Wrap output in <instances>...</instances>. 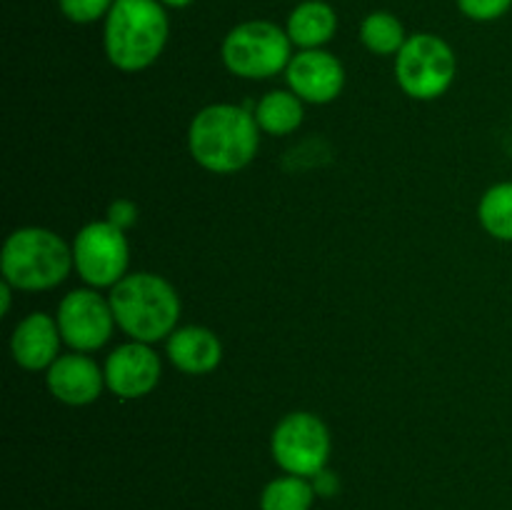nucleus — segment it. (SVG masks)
<instances>
[{
	"label": "nucleus",
	"mask_w": 512,
	"mask_h": 510,
	"mask_svg": "<svg viewBox=\"0 0 512 510\" xmlns=\"http://www.w3.org/2000/svg\"><path fill=\"white\" fill-rule=\"evenodd\" d=\"M260 125L253 113L238 105H208L193 118L188 130L190 155L210 173L243 170L258 153Z\"/></svg>",
	"instance_id": "obj_1"
},
{
	"label": "nucleus",
	"mask_w": 512,
	"mask_h": 510,
	"mask_svg": "<svg viewBox=\"0 0 512 510\" xmlns=\"http://www.w3.org/2000/svg\"><path fill=\"white\" fill-rule=\"evenodd\" d=\"M115 323L138 343L170 338L180 318V298L173 285L153 273L125 275L110 290Z\"/></svg>",
	"instance_id": "obj_2"
},
{
	"label": "nucleus",
	"mask_w": 512,
	"mask_h": 510,
	"mask_svg": "<svg viewBox=\"0 0 512 510\" xmlns=\"http://www.w3.org/2000/svg\"><path fill=\"white\" fill-rule=\"evenodd\" d=\"M168 40V18L155 0H115L105 23V53L115 68L135 73L158 60Z\"/></svg>",
	"instance_id": "obj_3"
},
{
	"label": "nucleus",
	"mask_w": 512,
	"mask_h": 510,
	"mask_svg": "<svg viewBox=\"0 0 512 510\" xmlns=\"http://www.w3.org/2000/svg\"><path fill=\"white\" fill-rule=\"evenodd\" d=\"M3 280L18 290H50L68 278L73 250L45 228H20L5 240L0 255Z\"/></svg>",
	"instance_id": "obj_4"
},
{
	"label": "nucleus",
	"mask_w": 512,
	"mask_h": 510,
	"mask_svg": "<svg viewBox=\"0 0 512 510\" xmlns=\"http://www.w3.org/2000/svg\"><path fill=\"white\" fill-rule=\"evenodd\" d=\"M290 35L268 20H250L228 33L223 43V63L240 78H273L288 68Z\"/></svg>",
	"instance_id": "obj_5"
},
{
	"label": "nucleus",
	"mask_w": 512,
	"mask_h": 510,
	"mask_svg": "<svg viewBox=\"0 0 512 510\" xmlns=\"http://www.w3.org/2000/svg\"><path fill=\"white\" fill-rule=\"evenodd\" d=\"M455 55L438 35L420 33L405 40L395 60L398 85L415 100H435L453 85Z\"/></svg>",
	"instance_id": "obj_6"
},
{
	"label": "nucleus",
	"mask_w": 512,
	"mask_h": 510,
	"mask_svg": "<svg viewBox=\"0 0 512 510\" xmlns=\"http://www.w3.org/2000/svg\"><path fill=\"white\" fill-rule=\"evenodd\" d=\"M270 450L275 463L288 475L315 478L323 473L330 458L328 425L313 413L285 415L273 430Z\"/></svg>",
	"instance_id": "obj_7"
},
{
	"label": "nucleus",
	"mask_w": 512,
	"mask_h": 510,
	"mask_svg": "<svg viewBox=\"0 0 512 510\" xmlns=\"http://www.w3.org/2000/svg\"><path fill=\"white\" fill-rule=\"evenodd\" d=\"M130 248L125 230L110 220L88 223L73 243V265L80 278L93 288H113L125 278Z\"/></svg>",
	"instance_id": "obj_8"
},
{
	"label": "nucleus",
	"mask_w": 512,
	"mask_h": 510,
	"mask_svg": "<svg viewBox=\"0 0 512 510\" xmlns=\"http://www.w3.org/2000/svg\"><path fill=\"white\" fill-rule=\"evenodd\" d=\"M58 328L65 343L78 353L103 348L113 335L115 315L110 300L100 298L95 290H73L60 300Z\"/></svg>",
	"instance_id": "obj_9"
},
{
	"label": "nucleus",
	"mask_w": 512,
	"mask_h": 510,
	"mask_svg": "<svg viewBox=\"0 0 512 510\" xmlns=\"http://www.w3.org/2000/svg\"><path fill=\"white\" fill-rule=\"evenodd\" d=\"M105 385L120 398H143L160 380V358L148 343H125L105 360Z\"/></svg>",
	"instance_id": "obj_10"
},
{
	"label": "nucleus",
	"mask_w": 512,
	"mask_h": 510,
	"mask_svg": "<svg viewBox=\"0 0 512 510\" xmlns=\"http://www.w3.org/2000/svg\"><path fill=\"white\" fill-rule=\"evenodd\" d=\"M285 70H288L290 90L300 100L315 105L335 100L345 85V70L340 60L320 48L300 50Z\"/></svg>",
	"instance_id": "obj_11"
},
{
	"label": "nucleus",
	"mask_w": 512,
	"mask_h": 510,
	"mask_svg": "<svg viewBox=\"0 0 512 510\" xmlns=\"http://www.w3.org/2000/svg\"><path fill=\"white\" fill-rule=\"evenodd\" d=\"M48 388L60 403L90 405L103 393L105 370H100L88 355H60L48 368Z\"/></svg>",
	"instance_id": "obj_12"
},
{
	"label": "nucleus",
	"mask_w": 512,
	"mask_h": 510,
	"mask_svg": "<svg viewBox=\"0 0 512 510\" xmlns=\"http://www.w3.org/2000/svg\"><path fill=\"white\" fill-rule=\"evenodd\" d=\"M60 338L63 335H60L58 320L45 313H30L28 318L20 320L10 340L15 363L25 370L50 368L58 360Z\"/></svg>",
	"instance_id": "obj_13"
},
{
	"label": "nucleus",
	"mask_w": 512,
	"mask_h": 510,
	"mask_svg": "<svg viewBox=\"0 0 512 510\" xmlns=\"http://www.w3.org/2000/svg\"><path fill=\"white\" fill-rule=\"evenodd\" d=\"M168 358L183 373L205 375L220 365L223 345L213 330L185 325V328H175V333L168 338Z\"/></svg>",
	"instance_id": "obj_14"
},
{
	"label": "nucleus",
	"mask_w": 512,
	"mask_h": 510,
	"mask_svg": "<svg viewBox=\"0 0 512 510\" xmlns=\"http://www.w3.org/2000/svg\"><path fill=\"white\" fill-rule=\"evenodd\" d=\"M338 28L333 8L320 0H308L293 10L288 20V35L295 45L303 50H315L328 43Z\"/></svg>",
	"instance_id": "obj_15"
},
{
	"label": "nucleus",
	"mask_w": 512,
	"mask_h": 510,
	"mask_svg": "<svg viewBox=\"0 0 512 510\" xmlns=\"http://www.w3.org/2000/svg\"><path fill=\"white\" fill-rule=\"evenodd\" d=\"M260 130L270 135H288L303 123V100L293 90H270L255 108Z\"/></svg>",
	"instance_id": "obj_16"
},
{
	"label": "nucleus",
	"mask_w": 512,
	"mask_h": 510,
	"mask_svg": "<svg viewBox=\"0 0 512 510\" xmlns=\"http://www.w3.org/2000/svg\"><path fill=\"white\" fill-rule=\"evenodd\" d=\"M315 500L313 483L300 475H283L265 485L260 510H310Z\"/></svg>",
	"instance_id": "obj_17"
},
{
	"label": "nucleus",
	"mask_w": 512,
	"mask_h": 510,
	"mask_svg": "<svg viewBox=\"0 0 512 510\" xmlns=\"http://www.w3.org/2000/svg\"><path fill=\"white\" fill-rule=\"evenodd\" d=\"M480 225L493 238L512 243V183H498L480 200Z\"/></svg>",
	"instance_id": "obj_18"
},
{
	"label": "nucleus",
	"mask_w": 512,
	"mask_h": 510,
	"mask_svg": "<svg viewBox=\"0 0 512 510\" xmlns=\"http://www.w3.org/2000/svg\"><path fill=\"white\" fill-rule=\"evenodd\" d=\"M360 38H363L365 48L373 50V53L393 55L400 53V48L405 45V30L395 15L373 13L365 18L363 28H360Z\"/></svg>",
	"instance_id": "obj_19"
},
{
	"label": "nucleus",
	"mask_w": 512,
	"mask_h": 510,
	"mask_svg": "<svg viewBox=\"0 0 512 510\" xmlns=\"http://www.w3.org/2000/svg\"><path fill=\"white\" fill-rule=\"evenodd\" d=\"M113 0H60V10L73 23H93L100 15L110 13Z\"/></svg>",
	"instance_id": "obj_20"
},
{
	"label": "nucleus",
	"mask_w": 512,
	"mask_h": 510,
	"mask_svg": "<svg viewBox=\"0 0 512 510\" xmlns=\"http://www.w3.org/2000/svg\"><path fill=\"white\" fill-rule=\"evenodd\" d=\"M460 10L473 20H495L510 10L512 0H458Z\"/></svg>",
	"instance_id": "obj_21"
},
{
	"label": "nucleus",
	"mask_w": 512,
	"mask_h": 510,
	"mask_svg": "<svg viewBox=\"0 0 512 510\" xmlns=\"http://www.w3.org/2000/svg\"><path fill=\"white\" fill-rule=\"evenodd\" d=\"M108 220L113 225H118L120 230H128L130 225H135V220H138V208H135V203H130V200L120 198L108 208Z\"/></svg>",
	"instance_id": "obj_22"
},
{
	"label": "nucleus",
	"mask_w": 512,
	"mask_h": 510,
	"mask_svg": "<svg viewBox=\"0 0 512 510\" xmlns=\"http://www.w3.org/2000/svg\"><path fill=\"white\" fill-rule=\"evenodd\" d=\"M313 488H315V493H320V495H333L335 488H338V483H335L333 473L323 470V473L315 475V485H313Z\"/></svg>",
	"instance_id": "obj_23"
},
{
	"label": "nucleus",
	"mask_w": 512,
	"mask_h": 510,
	"mask_svg": "<svg viewBox=\"0 0 512 510\" xmlns=\"http://www.w3.org/2000/svg\"><path fill=\"white\" fill-rule=\"evenodd\" d=\"M10 290H13V285L5 283V280H3V285H0V300H3V313H8V310H10Z\"/></svg>",
	"instance_id": "obj_24"
},
{
	"label": "nucleus",
	"mask_w": 512,
	"mask_h": 510,
	"mask_svg": "<svg viewBox=\"0 0 512 510\" xmlns=\"http://www.w3.org/2000/svg\"><path fill=\"white\" fill-rule=\"evenodd\" d=\"M165 5H173V8H185V5H190L193 0H163Z\"/></svg>",
	"instance_id": "obj_25"
}]
</instances>
